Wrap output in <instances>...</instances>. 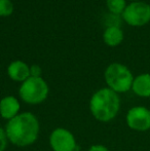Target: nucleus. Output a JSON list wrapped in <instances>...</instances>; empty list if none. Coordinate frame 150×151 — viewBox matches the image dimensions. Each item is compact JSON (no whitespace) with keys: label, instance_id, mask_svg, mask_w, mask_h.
Returning <instances> with one entry per match:
<instances>
[{"label":"nucleus","instance_id":"nucleus-1","mask_svg":"<svg viewBox=\"0 0 150 151\" xmlns=\"http://www.w3.org/2000/svg\"><path fill=\"white\" fill-rule=\"evenodd\" d=\"M4 129L10 144L17 147H28L39 137L40 122L32 112H21L6 122Z\"/></svg>","mask_w":150,"mask_h":151},{"label":"nucleus","instance_id":"nucleus-2","mask_svg":"<svg viewBox=\"0 0 150 151\" xmlns=\"http://www.w3.org/2000/svg\"><path fill=\"white\" fill-rule=\"evenodd\" d=\"M120 110V98L109 88L96 91L90 99V111L93 117L100 122L112 121Z\"/></svg>","mask_w":150,"mask_h":151},{"label":"nucleus","instance_id":"nucleus-3","mask_svg":"<svg viewBox=\"0 0 150 151\" xmlns=\"http://www.w3.org/2000/svg\"><path fill=\"white\" fill-rule=\"evenodd\" d=\"M104 78L107 88L119 95L132 90V84L135 77L126 66L120 63H112L105 70Z\"/></svg>","mask_w":150,"mask_h":151},{"label":"nucleus","instance_id":"nucleus-4","mask_svg":"<svg viewBox=\"0 0 150 151\" xmlns=\"http://www.w3.org/2000/svg\"><path fill=\"white\" fill-rule=\"evenodd\" d=\"M50 86L42 77H30L22 82L19 88V96L28 105H39L48 97Z\"/></svg>","mask_w":150,"mask_h":151},{"label":"nucleus","instance_id":"nucleus-5","mask_svg":"<svg viewBox=\"0 0 150 151\" xmlns=\"http://www.w3.org/2000/svg\"><path fill=\"white\" fill-rule=\"evenodd\" d=\"M123 21L133 27H141L150 22V5L143 1H135L126 5L121 14Z\"/></svg>","mask_w":150,"mask_h":151},{"label":"nucleus","instance_id":"nucleus-6","mask_svg":"<svg viewBox=\"0 0 150 151\" xmlns=\"http://www.w3.org/2000/svg\"><path fill=\"white\" fill-rule=\"evenodd\" d=\"M52 151H77L78 145L74 134L65 127H56L48 138Z\"/></svg>","mask_w":150,"mask_h":151},{"label":"nucleus","instance_id":"nucleus-7","mask_svg":"<svg viewBox=\"0 0 150 151\" xmlns=\"http://www.w3.org/2000/svg\"><path fill=\"white\" fill-rule=\"evenodd\" d=\"M126 123L128 129L143 133L150 129V109L145 106H134L126 115Z\"/></svg>","mask_w":150,"mask_h":151},{"label":"nucleus","instance_id":"nucleus-8","mask_svg":"<svg viewBox=\"0 0 150 151\" xmlns=\"http://www.w3.org/2000/svg\"><path fill=\"white\" fill-rule=\"evenodd\" d=\"M21 113V103L14 96H5L0 100V117L6 121Z\"/></svg>","mask_w":150,"mask_h":151},{"label":"nucleus","instance_id":"nucleus-9","mask_svg":"<svg viewBox=\"0 0 150 151\" xmlns=\"http://www.w3.org/2000/svg\"><path fill=\"white\" fill-rule=\"evenodd\" d=\"M7 75L11 80L22 83L30 77V67L21 60L14 61L8 65Z\"/></svg>","mask_w":150,"mask_h":151},{"label":"nucleus","instance_id":"nucleus-10","mask_svg":"<svg viewBox=\"0 0 150 151\" xmlns=\"http://www.w3.org/2000/svg\"><path fill=\"white\" fill-rule=\"evenodd\" d=\"M131 91L140 98H150V74L142 73L137 75L134 78Z\"/></svg>","mask_w":150,"mask_h":151},{"label":"nucleus","instance_id":"nucleus-11","mask_svg":"<svg viewBox=\"0 0 150 151\" xmlns=\"http://www.w3.org/2000/svg\"><path fill=\"white\" fill-rule=\"evenodd\" d=\"M103 40L109 46H117L123 40V32L118 26H109L103 33Z\"/></svg>","mask_w":150,"mask_h":151},{"label":"nucleus","instance_id":"nucleus-12","mask_svg":"<svg viewBox=\"0 0 150 151\" xmlns=\"http://www.w3.org/2000/svg\"><path fill=\"white\" fill-rule=\"evenodd\" d=\"M106 5L111 14L119 16L122 14L126 7V0H106Z\"/></svg>","mask_w":150,"mask_h":151},{"label":"nucleus","instance_id":"nucleus-13","mask_svg":"<svg viewBox=\"0 0 150 151\" xmlns=\"http://www.w3.org/2000/svg\"><path fill=\"white\" fill-rule=\"evenodd\" d=\"M14 12L11 0H0V17H8Z\"/></svg>","mask_w":150,"mask_h":151},{"label":"nucleus","instance_id":"nucleus-14","mask_svg":"<svg viewBox=\"0 0 150 151\" xmlns=\"http://www.w3.org/2000/svg\"><path fill=\"white\" fill-rule=\"evenodd\" d=\"M8 139L7 136H6L5 129L4 127H0V151H5L8 145Z\"/></svg>","mask_w":150,"mask_h":151},{"label":"nucleus","instance_id":"nucleus-15","mask_svg":"<svg viewBox=\"0 0 150 151\" xmlns=\"http://www.w3.org/2000/svg\"><path fill=\"white\" fill-rule=\"evenodd\" d=\"M41 73L42 70L39 65L35 64V65L30 66V76H32V77H41Z\"/></svg>","mask_w":150,"mask_h":151},{"label":"nucleus","instance_id":"nucleus-16","mask_svg":"<svg viewBox=\"0 0 150 151\" xmlns=\"http://www.w3.org/2000/svg\"><path fill=\"white\" fill-rule=\"evenodd\" d=\"M88 151H111L108 147L104 145H101V144H94L88 149Z\"/></svg>","mask_w":150,"mask_h":151},{"label":"nucleus","instance_id":"nucleus-17","mask_svg":"<svg viewBox=\"0 0 150 151\" xmlns=\"http://www.w3.org/2000/svg\"><path fill=\"white\" fill-rule=\"evenodd\" d=\"M131 1H133V2H135V1H141V0H131Z\"/></svg>","mask_w":150,"mask_h":151}]
</instances>
